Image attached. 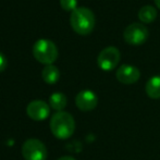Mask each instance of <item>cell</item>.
<instances>
[{
  "instance_id": "obj_3",
  "label": "cell",
  "mask_w": 160,
  "mask_h": 160,
  "mask_svg": "<svg viewBox=\"0 0 160 160\" xmlns=\"http://www.w3.org/2000/svg\"><path fill=\"white\" fill-rule=\"evenodd\" d=\"M33 56L38 62L46 65L52 64L58 59L57 46L49 39H39L33 46Z\"/></svg>"
},
{
  "instance_id": "obj_4",
  "label": "cell",
  "mask_w": 160,
  "mask_h": 160,
  "mask_svg": "<svg viewBox=\"0 0 160 160\" xmlns=\"http://www.w3.org/2000/svg\"><path fill=\"white\" fill-rule=\"evenodd\" d=\"M47 148L42 142L36 138H30L22 145V156L25 160H46Z\"/></svg>"
},
{
  "instance_id": "obj_8",
  "label": "cell",
  "mask_w": 160,
  "mask_h": 160,
  "mask_svg": "<svg viewBox=\"0 0 160 160\" xmlns=\"http://www.w3.org/2000/svg\"><path fill=\"white\" fill-rule=\"evenodd\" d=\"M28 116L35 121H42L47 119L50 113V106L44 100H33L26 108Z\"/></svg>"
},
{
  "instance_id": "obj_9",
  "label": "cell",
  "mask_w": 160,
  "mask_h": 160,
  "mask_svg": "<svg viewBox=\"0 0 160 160\" xmlns=\"http://www.w3.org/2000/svg\"><path fill=\"white\" fill-rule=\"evenodd\" d=\"M75 105L82 111H92L98 105V97L94 92L84 89L76 95Z\"/></svg>"
},
{
  "instance_id": "obj_1",
  "label": "cell",
  "mask_w": 160,
  "mask_h": 160,
  "mask_svg": "<svg viewBox=\"0 0 160 160\" xmlns=\"http://www.w3.org/2000/svg\"><path fill=\"white\" fill-rule=\"evenodd\" d=\"M95 15L93 11L85 7H80L71 13L70 23L75 33L78 35H88L95 28Z\"/></svg>"
},
{
  "instance_id": "obj_2",
  "label": "cell",
  "mask_w": 160,
  "mask_h": 160,
  "mask_svg": "<svg viewBox=\"0 0 160 160\" xmlns=\"http://www.w3.org/2000/svg\"><path fill=\"white\" fill-rule=\"evenodd\" d=\"M50 130L52 134L59 139H67L73 135L75 131L74 118L65 111L55 113L50 119Z\"/></svg>"
},
{
  "instance_id": "obj_15",
  "label": "cell",
  "mask_w": 160,
  "mask_h": 160,
  "mask_svg": "<svg viewBox=\"0 0 160 160\" xmlns=\"http://www.w3.org/2000/svg\"><path fill=\"white\" fill-rule=\"evenodd\" d=\"M7 65H8V61H7V58L4 57L3 53L0 52V72H3L7 69Z\"/></svg>"
},
{
  "instance_id": "obj_10",
  "label": "cell",
  "mask_w": 160,
  "mask_h": 160,
  "mask_svg": "<svg viewBox=\"0 0 160 160\" xmlns=\"http://www.w3.org/2000/svg\"><path fill=\"white\" fill-rule=\"evenodd\" d=\"M146 94L152 99L160 98V75H155L147 81L145 86Z\"/></svg>"
},
{
  "instance_id": "obj_11",
  "label": "cell",
  "mask_w": 160,
  "mask_h": 160,
  "mask_svg": "<svg viewBox=\"0 0 160 160\" xmlns=\"http://www.w3.org/2000/svg\"><path fill=\"white\" fill-rule=\"evenodd\" d=\"M42 80H44L47 84L52 85V84H56V83L59 81L60 71H59V69L53 64L46 65V67L42 69Z\"/></svg>"
},
{
  "instance_id": "obj_14",
  "label": "cell",
  "mask_w": 160,
  "mask_h": 160,
  "mask_svg": "<svg viewBox=\"0 0 160 160\" xmlns=\"http://www.w3.org/2000/svg\"><path fill=\"white\" fill-rule=\"evenodd\" d=\"M60 6L65 11H72L78 9V0H60Z\"/></svg>"
},
{
  "instance_id": "obj_12",
  "label": "cell",
  "mask_w": 160,
  "mask_h": 160,
  "mask_svg": "<svg viewBox=\"0 0 160 160\" xmlns=\"http://www.w3.org/2000/svg\"><path fill=\"white\" fill-rule=\"evenodd\" d=\"M68 105L67 96L62 93H53L49 97V106L56 110L57 112L63 111V109Z\"/></svg>"
},
{
  "instance_id": "obj_7",
  "label": "cell",
  "mask_w": 160,
  "mask_h": 160,
  "mask_svg": "<svg viewBox=\"0 0 160 160\" xmlns=\"http://www.w3.org/2000/svg\"><path fill=\"white\" fill-rule=\"evenodd\" d=\"M117 80L125 85L136 83L141 78V72L136 67L131 64H122L116 72Z\"/></svg>"
},
{
  "instance_id": "obj_5",
  "label": "cell",
  "mask_w": 160,
  "mask_h": 160,
  "mask_svg": "<svg viewBox=\"0 0 160 160\" xmlns=\"http://www.w3.org/2000/svg\"><path fill=\"white\" fill-rule=\"evenodd\" d=\"M120 58V51L117 47H106L99 52L97 57V64L103 71H112L119 64Z\"/></svg>"
},
{
  "instance_id": "obj_17",
  "label": "cell",
  "mask_w": 160,
  "mask_h": 160,
  "mask_svg": "<svg viewBox=\"0 0 160 160\" xmlns=\"http://www.w3.org/2000/svg\"><path fill=\"white\" fill-rule=\"evenodd\" d=\"M155 4H156V7H158L160 9V0H155Z\"/></svg>"
},
{
  "instance_id": "obj_16",
  "label": "cell",
  "mask_w": 160,
  "mask_h": 160,
  "mask_svg": "<svg viewBox=\"0 0 160 160\" xmlns=\"http://www.w3.org/2000/svg\"><path fill=\"white\" fill-rule=\"evenodd\" d=\"M57 160H76V159L73 158V157H71V156H63V157H61V158H59Z\"/></svg>"
},
{
  "instance_id": "obj_13",
  "label": "cell",
  "mask_w": 160,
  "mask_h": 160,
  "mask_svg": "<svg viewBox=\"0 0 160 160\" xmlns=\"http://www.w3.org/2000/svg\"><path fill=\"white\" fill-rule=\"evenodd\" d=\"M157 18V10L152 6H144L138 11V19L142 23L149 24L154 22Z\"/></svg>"
},
{
  "instance_id": "obj_6",
  "label": "cell",
  "mask_w": 160,
  "mask_h": 160,
  "mask_svg": "<svg viewBox=\"0 0 160 160\" xmlns=\"http://www.w3.org/2000/svg\"><path fill=\"white\" fill-rule=\"evenodd\" d=\"M149 32L147 28L142 23H132L124 30L123 33V38L125 42L128 45H134L138 46L142 45L147 40Z\"/></svg>"
}]
</instances>
